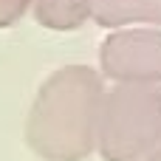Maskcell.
Returning <instances> with one entry per match:
<instances>
[{
    "label": "cell",
    "instance_id": "obj_2",
    "mask_svg": "<svg viewBox=\"0 0 161 161\" xmlns=\"http://www.w3.org/2000/svg\"><path fill=\"white\" fill-rule=\"evenodd\" d=\"M99 150L105 161H139L161 144V91L150 85H122L102 102Z\"/></svg>",
    "mask_w": 161,
    "mask_h": 161
},
{
    "label": "cell",
    "instance_id": "obj_7",
    "mask_svg": "<svg viewBox=\"0 0 161 161\" xmlns=\"http://www.w3.org/2000/svg\"><path fill=\"white\" fill-rule=\"evenodd\" d=\"M144 161H161V150H156V153H150V156H147Z\"/></svg>",
    "mask_w": 161,
    "mask_h": 161
},
{
    "label": "cell",
    "instance_id": "obj_1",
    "mask_svg": "<svg viewBox=\"0 0 161 161\" xmlns=\"http://www.w3.org/2000/svg\"><path fill=\"white\" fill-rule=\"evenodd\" d=\"M99 76L85 65L59 68L42 88L28 119V144L48 161H79L93 147L102 116Z\"/></svg>",
    "mask_w": 161,
    "mask_h": 161
},
{
    "label": "cell",
    "instance_id": "obj_3",
    "mask_svg": "<svg viewBox=\"0 0 161 161\" xmlns=\"http://www.w3.org/2000/svg\"><path fill=\"white\" fill-rule=\"evenodd\" d=\"M102 68L113 79L125 82H158L161 79V34L158 31H119L102 42Z\"/></svg>",
    "mask_w": 161,
    "mask_h": 161
},
{
    "label": "cell",
    "instance_id": "obj_6",
    "mask_svg": "<svg viewBox=\"0 0 161 161\" xmlns=\"http://www.w3.org/2000/svg\"><path fill=\"white\" fill-rule=\"evenodd\" d=\"M28 3H31V0H0V28L11 25V23L25 11Z\"/></svg>",
    "mask_w": 161,
    "mask_h": 161
},
{
    "label": "cell",
    "instance_id": "obj_5",
    "mask_svg": "<svg viewBox=\"0 0 161 161\" xmlns=\"http://www.w3.org/2000/svg\"><path fill=\"white\" fill-rule=\"evenodd\" d=\"M93 17V0H37V20L57 31L79 28Z\"/></svg>",
    "mask_w": 161,
    "mask_h": 161
},
{
    "label": "cell",
    "instance_id": "obj_4",
    "mask_svg": "<svg viewBox=\"0 0 161 161\" xmlns=\"http://www.w3.org/2000/svg\"><path fill=\"white\" fill-rule=\"evenodd\" d=\"M93 20L108 28L142 20L161 25V0H93Z\"/></svg>",
    "mask_w": 161,
    "mask_h": 161
}]
</instances>
